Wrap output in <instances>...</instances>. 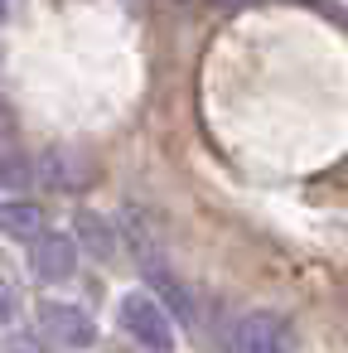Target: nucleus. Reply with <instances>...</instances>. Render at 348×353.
<instances>
[{"label": "nucleus", "instance_id": "obj_8", "mask_svg": "<svg viewBox=\"0 0 348 353\" xmlns=\"http://www.w3.org/2000/svg\"><path fill=\"white\" fill-rule=\"evenodd\" d=\"M34 184V155L10 145V141H0V189H30Z\"/></svg>", "mask_w": 348, "mask_h": 353}, {"label": "nucleus", "instance_id": "obj_3", "mask_svg": "<svg viewBox=\"0 0 348 353\" xmlns=\"http://www.w3.org/2000/svg\"><path fill=\"white\" fill-rule=\"evenodd\" d=\"M232 353H295V324L280 310H247L232 324Z\"/></svg>", "mask_w": 348, "mask_h": 353}, {"label": "nucleus", "instance_id": "obj_4", "mask_svg": "<svg viewBox=\"0 0 348 353\" xmlns=\"http://www.w3.org/2000/svg\"><path fill=\"white\" fill-rule=\"evenodd\" d=\"M78 261H83V252H78L73 232L49 228L44 237L30 242V271H34V281H44V285H63V281H73V276H78Z\"/></svg>", "mask_w": 348, "mask_h": 353}, {"label": "nucleus", "instance_id": "obj_6", "mask_svg": "<svg viewBox=\"0 0 348 353\" xmlns=\"http://www.w3.org/2000/svg\"><path fill=\"white\" fill-rule=\"evenodd\" d=\"M73 242H78V252H88L92 261H112L116 247H121L116 223H107V218L92 213V208H83V213L73 218Z\"/></svg>", "mask_w": 348, "mask_h": 353}, {"label": "nucleus", "instance_id": "obj_1", "mask_svg": "<svg viewBox=\"0 0 348 353\" xmlns=\"http://www.w3.org/2000/svg\"><path fill=\"white\" fill-rule=\"evenodd\" d=\"M116 324H121V334H126L136 348H145V353H174V343H179L174 314H170L150 290H126V295L116 300Z\"/></svg>", "mask_w": 348, "mask_h": 353}, {"label": "nucleus", "instance_id": "obj_2", "mask_svg": "<svg viewBox=\"0 0 348 353\" xmlns=\"http://www.w3.org/2000/svg\"><path fill=\"white\" fill-rule=\"evenodd\" d=\"M34 319H39V334L63 353H88L97 343V319L73 300H39Z\"/></svg>", "mask_w": 348, "mask_h": 353}, {"label": "nucleus", "instance_id": "obj_9", "mask_svg": "<svg viewBox=\"0 0 348 353\" xmlns=\"http://www.w3.org/2000/svg\"><path fill=\"white\" fill-rule=\"evenodd\" d=\"M20 319V290H15V281L0 271V324H15Z\"/></svg>", "mask_w": 348, "mask_h": 353}, {"label": "nucleus", "instance_id": "obj_11", "mask_svg": "<svg viewBox=\"0 0 348 353\" xmlns=\"http://www.w3.org/2000/svg\"><path fill=\"white\" fill-rule=\"evenodd\" d=\"M0 63H6V49H0Z\"/></svg>", "mask_w": 348, "mask_h": 353}, {"label": "nucleus", "instance_id": "obj_5", "mask_svg": "<svg viewBox=\"0 0 348 353\" xmlns=\"http://www.w3.org/2000/svg\"><path fill=\"white\" fill-rule=\"evenodd\" d=\"M34 184H44L54 194H78V189L92 184V165L83 155L63 150V145H49V150L34 155Z\"/></svg>", "mask_w": 348, "mask_h": 353}, {"label": "nucleus", "instance_id": "obj_10", "mask_svg": "<svg viewBox=\"0 0 348 353\" xmlns=\"http://www.w3.org/2000/svg\"><path fill=\"white\" fill-rule=\"evenodd\" d=\"M218 6H227V10H252V6H261V0H218Z\"/></svg>", "mask_w": 348, "mask_h": 353}, {"label": "nucleus", "instance_id": "obj_7", "mask_svg": "<svg viewBox=\"0 0 348 353\" xmlns=\"http://www.w3.org/2000/svg\"><path fill=\"white\" fill-rule=\"evenodd\" d=\"M0 232H6L10 242H34V237H44L49 232V218H44V208L34 203V199H10V203H0Z\"/></svg>", "mask_w": 348, "mask_h": 353}]
</instances>
